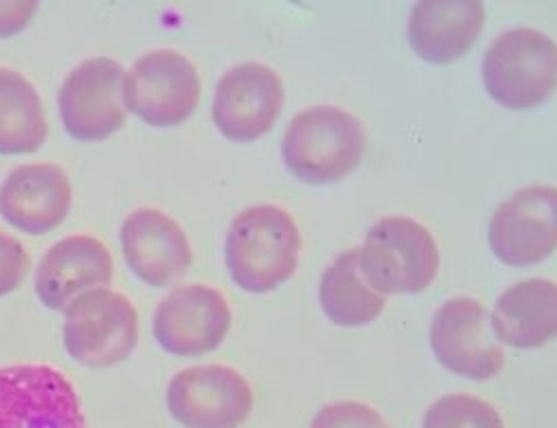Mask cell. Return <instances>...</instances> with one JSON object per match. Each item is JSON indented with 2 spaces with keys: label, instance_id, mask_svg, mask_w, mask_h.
I'll return each mask as SVG.
<instances>
[{
  "label": "cell",
  "instance_id": "cell-1",
  "mask_svg": "<svg viewBox=\"0 0 557 428\" xmlns=\"http://www.w3.org/2000/svg\"><path fill=\"white\" fill-rule=\"evenodd\" d=\"M301 232L293 215L274 204H259L232 219L225 236V266L242 291L265 295L297 270Z\"/></svg>",
  "mask_w": 557,
  "mask_h": 428
},
{
  "label": "cell",
  "instance_id": "cell-2",
  "mask_svg": "<svg viewBox=\"0 0 557 428\" xmlns=\"http://www.w3.org/2000/svg\"><path fill=\"white\" fill-rule=\"evenodd\" d=\"M366 125L337 106H314L299 112L282 143L290 174L310 185H329L352 174L366 155Z\"/></svg>",
  "mask_w": 557,
  "mask_h": 428
},
{
  "label": "cell",
  "instance_id": "cell-3",
  "mask_svg": "<svg viewBox=\"0 0 557 428\" xmlns=\"http://www.w3.org/2000/svg\"><path fill=\"white\" fill-rule=\"evenodd\" d=\"M357 264L380 295H420L437 279L440 246L420 221L386 217L368 230Z\"/></svg>",
  "mask_w": 557,
  "mask_h": 428
},
{
  "label": "cell",
  "instance_id": "cell-4",
  "mask_svg": "<svg viewBox=\"0 0 557 428\" xmlns=\"http://www.w3.org/2000/svg\"><path fill=\"white\" fill-rule=\"evenodd\" d=\"M555 40L533 27L499 34L484 54L482 78L488 97L513 112L540 108L555 91Z\"/></svg>",
  "mask_w": 557,
  "mask_h": 428
},
{
  "label": "cell",
  "instance_id": "cell-5",
  "mask_svg": "<svg viewBox=\"0 0 557 428\" xmlns=\"http://www.w3.org/2000/svg\"><path fill=\"white\" fill-rule=\"evenodd\" d=\"M0 428H87L72 379L52 364L0 366Z\"/></svg>",
  "mask_w": 557,
  "mask_h": 428
},
{
  "label": "cell",
  "instance_id": "cell-6",
  "mask_svg": "<svg viewBox=\"0 0 557 428\" xmlns=\"http://www.w3.org/2000/svg\"><path fill=\"white\" fill-rule=\"evenodd\" d=\"M201 101L197 65L176 50H154L123 74L125 110L150 127H176Z\"/></svg>",
  "mask_w": 557,
  "mask_h": 428
},
{
  "label": "cell",
  "instance_id": "cell-7",
  "mask_svg": "<svg viewBox=\"0 0 557 428\" xmlns=\"http://www.w3.org/2000/svg\"><path fill=\"white\" fill-rule=\"evenodd\" d=\"M63 344L74 362L110 368L125 362L138 344V315L119 291L95 289L65 310Z\"/></svg>",
  "mask_w": 557,
  "mask_h": 428
},
{
  "label": "cell",
  "instance_id": "cell-8",
  "mask_svg": "<svg viewBox=\"0 0 557 428\" xmlns=\"http://www.w3.org/2000/svg\"><path fill=\"white\" fill-rule=\"evenodd\" d=\"M165 402L183 428H239L252 413L255 393L239 370L206 364L176 372Z\"/></svg>",
  "mask_w": 557,
  "mask_h": 428
},
{
  "label": "cell",
  "instance_id": "cell-9",
  "mask_svg": "<svg viewBox=\"0 0 557 428\" xmlns=\"http://www.w3.org/2000/svg\"><path fill=\"white\" fill-rule=\"evenodd\" d=\"M123 74L121 63L108 57L87 59L67 74L59 91V112L72 138L106 140L125 127Z\"/></svg>",
  "mask_w": 557,
  "mask_h": 428
},
{
  "label": "cell",
  "instance_id": "cell-10",
  "mask_svg": "<svg viewBox=\"0 0 557 428\" xmlns=\"http://www.w3.org/2000/svg\"><path fill=\"white\" fill-rule=\"evenodd\" d=\"M429 340L435 359L453 375L482 382L504 370L506 355L495 342L491 315L473 297H455L440 306Z\"/></svg>",
  "mask_w": 557,
  "mask_h": 428
},
{
  "label": "cell",
  "instance_id": "cell-11",
  "mask_svg": "<svg viewBox=\"0 0 557 428\" xmlns=\"http://www.w3.org/2000/svg\"><path fill=\"white\" fill-rule=\"evenodd\" d=\"M230 326L227 299L206 283L178 285L159 304L152 319L159 346L174 357H201L216 351Z\"/></svg>",
  "mask_w": 557,
  "mask_h": 428
},
{
  "label": "cell",
  "instance_id": "cell-12",
  "mask_svg": "<svg viewBox=\"0 0 557 428\" xmlns=\"http://www.w3.org/2000/svg\"><path fill=\"white\" fill-rule=\"evenodd\" d=\"M284 81L263 63H242L227 70L214 91L212 121L232 143L265 136L284 108Z\"/></svg>",
  "mask_w": 557,
  "mask_h": 428
},
{
  "label": "cell",
  "instance_id": "cell-13",
  "mask_svg": "<svg viewBox=\"0 0 557 428\" xmlns=\"http://www.w3.org/2000/svg\"><path fill=\"white\" fill-rule=\"evenodd\" d=\"M555 185H527L506 199L488 223L493 255L516 268L544 261L557 246Z\"/></svg>",
  "mask_w": 557,
  "mask_h": 428
},
{
  "label": "cell",
  "instance_id": "cell-14",
  "mask_svg": "<svg viewBox=\"0 0 557 428\" xmlns=\"http://www.w3.org/2000/svg\"><path fill=\"white\" fill-rule=\"evenodd\" d=\"M114 279V257L91 234H70L42 255L36 268V297L40 304L65 313L70 304L95 289H108Z\"/></svg>",
  "mask_w": 557,
  "mask_h": 428
},
{
  "label": "cell",
  "instance_id": "cell-15",
  "mask_svg": "<svg viewBox=\"0 0 557 428\" xmlns=\"http://www.w3.org/2000/svg\"><path fill=\"white\" fill-rule=\"evenodd\" d=\"M121 246L132 274L152 289H168L193 266L188 234L157 208L127 215L121 228Z\"/></svg>",
  "mask_w": 557,
  "mask_h": 428
},
{
  "label": "cell",
  "instance_id": "cell-16",
  "mask_svg": "<svg viewBox=\"0 0 557 428\" xmlns=\"http://www.w3.org/2000/svg\"><path fill=\"white\" fill-rule=\"evenodd\" d=\"M72 183L57 163H25L0 185V217L25 234L57 230L72 210Z\"/></svg>",
  "mask_w": 557,
  "mask_h": 428
},
{
  "label": "cell",
  "instance_id": "cell-17",
  "mask_svg": "<svg viewBox=\"0 0 557 428\" xmlns=\"http://www.w3.org/2000/svg\"><path fill=\"white\" fill-rule=\"evenodd\" d=\"M486 23L478 0H422L410 10L408 42L431 65H450L471 52Z\"/></svg>",
  "mask_w": 557,
  "mask_h": 428
},
{
  "label": "cell",
  "instance_id": "cell-18",
  "mask_svg": "<svg viewBox=\"0 0 557 428\" xmlns=\"http://www.w3.org/2000/svg\"><path fill=\"white\" fill-rule=\"evenodd\" d=\"M557 283L527 279L510 285L497 299L491 328L493 335L513 348H542L557 335Z\"/></svg>",
  "mask_w": 557,
  "mask_h": 428
},
{
  "label": "cell",
  "instance_id": "cell-19",
  "mask_svg": "<svg viewBox=\"0 0 557 428\" xmlns=\"http://www.w3.org/2000/svg\"><path fill=\"white\" fill-rule=\"evenodd\" d=\"M48 138V114L40 94L21 72L0 68V155L25 157Z\"/></svg>",
  "mask_w": 557,
  "mask_h": 428
},
{
  "label": "cell",
  "instance_id": "cell-20",
  "mask_svg": "<svg viewBox=\"0 0 557 428\" xmlns=\"http://www.w3.org/2000/svg\"><path fill=\"white\" fill-rule=\"evenodd\" d=\"M319 304L326 317L344 328L373 323L386 308V297L366 283L357 250L339 255L319 281Z\"/></svg>",
  "mask_w": 557,
  "mask_h": 428
},
{
  "label": "cell",
  "instance_id": "cell-21",
  "mask_svg": "<svg viewBox=\"0 0 557 428\" xmlns=\"http://www.w3.org/2000/svg\"><path fill=\"white\" fill-rule=\"evenodd\" d=\"M422 428H504L499 411L482 398L446 395L424 415Z\"/></svg>",
  "mask_w": 557,
  "mask_h": 428
},
{
  "label": "cell",
  "instance_id": "cell-22",
  "mask_svg": "<svg viewBox=\"0 0 557 428\" xmlns=\"http://www.w3.org/2000/svg\"><path fill=\"white\" fill-rule=\"evenodd\" d=\"M310 428H391L384 415L370 404L363 402H333L323 406Z\"/></svg>",
  "mask_w": 557,
  "mask_h": 428
},
{
  "label": "cell",
  "instance_id": "cell-23",
  "mask_svg": "<svg viewBox=\"0 0 557 428\" xmlns=\"http://www.w3.org/2000/svg\"><path fill=\"white\" fill-rule=\"evenodd\" d=\"M32 268L29 253L16 236L0 230V297L16 293Z\"/></svg>",
  "mask_w": 557,
  "mask_h": 428
},
{
  "label": "cell",
  "instance_id": "cell-24",
  "mask_svg": "<svg viewBox=\"0 0 557 428\" xmlns=\"http://www.w3.org/2000/svg\"><path fill=\"white\" fill-rule=\"evenodd\" d=\"M36 10L38 3L34 0H0V38H12L23 32Z\"/></svg>",
  "mask_w": 557,
  "mask_h": 428
}]
</instances>
